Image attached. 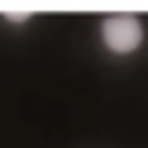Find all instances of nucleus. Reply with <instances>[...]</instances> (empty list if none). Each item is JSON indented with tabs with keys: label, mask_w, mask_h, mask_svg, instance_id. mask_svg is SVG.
Here are the masks:
<instances>
[{
	"label": "nucleus",
	"mask_w": 148,
	"mask_h": 148,
	"mask_svg": "<svg viewBox=\"0 0 148 148\" xmlns=\"http://www.w3.org/2000/svg\"><path fill=\"white\" fill-rule=\"evenodd\" d=\"M100 34H104V45L111 52H133L141 45L145 30H141V22L133 15H111V18H104V30Z\"/></svg>",
	"instance_id": "1"
}]
</instances>
